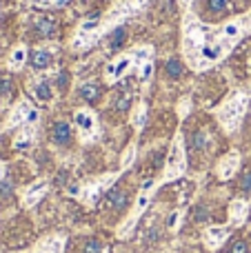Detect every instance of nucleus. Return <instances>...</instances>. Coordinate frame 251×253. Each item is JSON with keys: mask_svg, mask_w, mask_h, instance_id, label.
<instances>
[{"mask_svg": "<svg viewBox=\"0 0 251 253\" xmlns=\"http://www.w3.org/2000/svg\"><path fill=\"white\" fill-rule=\"evenodd\" d=\"M180 211H173L171 215H169V229H176L178 227V222H180Z\"/></svg>", "mask_w": 251, "mask_h": 253, "instance_id": "f704fd0d", "label": "nucleus"}, {"mask_svg": "<svg viewBox=\"0 0 251 253\" xmlns=\"http://www.w3.org/2000/svg\"><path fill=\"white\" fill-rule=\"evenodd\" d=\"M36 31H38L40 36H44V38H51V36L56 34V22H53L51 18H38V20H36Z\"/></svg>", "mask_w": 251, "mask_h": 253, "instance_id": "a211bd4d", "label": "nucleus"}, {"mask_svg": "<svg viewBox=\"0 0 251 253\" xmlns=\"http://www.w3.org/2000/svg\"><path fill=\"white\" fill-rule=\"evenodd\" d=\"M4 178V165H0V180Z\"/></svg>", "mask_w": 251, "mask_h": 253, "instance_id": "37998d69", "label": "nucleus"}, {"mask_svg": "<svg viewBox=\"0 0 251 253\" xmlns=\"http://www.w3.org/2000/svg\"><path fill=\"white\" fill-rule=\"evenodd\" d=\"M189 109H191V102L189 100H182L180 102V118H185V116L189 114Z\"/></svg>", "mask_w": 251, "mask_h": 253, "instance_id": "4c0bfd02", "label": "nucleus"}, {"mask_svg": "<svg viewBox=\"0 0 251 253\" xmlns=\"http://www.w3.org/2000/svg\"><path fill=\"white\" fill-rule=\"evenodd\" d=\"M38 118H40L38 109H34V107H31V109H29V114H27V120H25V125H31V126H34L36 123H38Z\"/></svg>", "mask_w": 251, "mask_h": 253, "instance_id": "473e14b6", "label": "nucleus"}, {"mask_svg": "<svg viewBox=\"0 0 251 253\" xmlns=\"http://www.w3.org/2000/svg\"><path fill=\"white\" fill-rule=\"evenodd\" d=\"M138 69V78L142 80V83H149L151 80V76H154V62H142L140 67H136Z\"/></svg>", "mask_w": 251, "mask_h": 253, "instance_id": "cd10ccee", "label": "nucleus"}, {"mask_svg": "<svg viewBox=\"0 0 251 253\" xmlns=\"http://www.w3.org/2000/svg\"><path fill=\"white\" fill-rule=\"evenodd\" d=\"M227 238H229V227H209L205 231V245H207V249L216 251L220 249Z\"/></svg>", "mask_w": 251, "mask_h": 253, "instance_id": "1a4fd4ad", "label": "nucleus"}, {"mask_svg": "<svg viewBox=\"0 0 251 253\" xmlns=\"http://www.w3.org/2000/svg\"><path fill=\"white\" fill-rule=\"evenodd\" d=\"M247 105H249V96L243 91H234L229 98L225 100V105L218 109V120H220L222 129L227 133L238 131L240 123H243L245 114H247Z\"/></svg>", "mask_w": 251, "mask_h": 253, "instance_id": "f03ea898", "label": "nucleus"}, {"mask_svg": "<svg viewBox=\"0 0 251 253\" xmlns=\"http://www.w3.org/2000/svg\"><path fill=\"white\" fill-rule=\"evenodd\" d=\"M116 178H118V173H109V175H102V178L96 180V182L87 184V187L83 189V200L87 202V205L98 202L100 200V196H105V193L109 191V187L116 182Z\"/></svg>", "mask_w": 251, "mask_h": 253, "instance_id": "423d86ee", "label": "nucleus"}, {"mask_svg": "<svg viewBox=\"0 0 251 253\" xmlns=\"http://www.w3.org/2000/svg\"><path fill=\"white\" fill-rule=\"evenodd\" d=\"M84 253H102V245L98 240H89L84 245Z\"/></svg>", "mask_w": 251, "mask_h": 253, "instance_id": "2f4dec72", "label": "nucleus"}, {"mask_svg": "<svg viewBox=\"0 0 251 253\" xmlns=\"http://www.w3.org/2000/svg\"><path fill=\"white\" fill-rule=\"evenodd\" d=\"M27 62V49L22 47H16L11 51V56H9V69H22V65Z\"/></svg>", "mask_w": 251, "mask_h": 253, "instance_id": "f3484780", "label": "nucleus"}, {"mask_svg": "<svg viewBox=\"0 0 251 253\" xmlns=\"http://www.w3.org/2000/svg\"><path fill=\"white\" fill-rule=\"evenodd\" d=\"M249 213V205L245 200H234L229 207V220L234 227H238V224L245 222V218H247Z\"/></svg>", "mask_w": 251, "mask_h": 253, "instance_id": "f8f14e48", "label": "nucleus"}, {"mask_svg": "<svg viewBox=\"0 0 251 253\" xmlns=\"http://www.w3.org/2000/svg\"><path fill=\"white\" fill-rule=\"evenodd\" d=\"M80 96H83L84 102H93L98 98V84L96 83H84L80 87Z\"/></svg>", "mask_w": 251, "mask_h": 253, "instance_id": "4be33fe9", "label": "nucleus"}, {"mask_svg": "<svg viewBox=\"0 0 251 253\" xmlns=\"http://www.w3.org/2000/svg\"><path fill=\"white\" fill-rule=\"evenodd\" d=\"M53 62V53L51 49H36L34 53H31V67H34L36 71H42L47 69L49 65Z\"/></svg>", "mask_w": 251, "mask_h": 253, "instance_id": "ddd939ff", "label": "nucleus"}, {"mask_svg": "<svg viewBox=\"0 0 251 253\" xmlns=\"http://www.w3.org/2000/svg\"><path fill=\"white\" fill-rule=\"evenodd\" d=\"M209 7H211L213 11H222V9L227 7V0H209Z\"/></svg>", "mask_w": 251, "mask_h": 253, "instance_id": "72a5a7b5", "label": "nucleus"}, {"mask_svg": "<svg viewBox=\"0 0 251 253\" xmlns=\"http://www.w3.org/2000/svg\"><path fill=\"white\" fill-rule=\"evenodd\" d=\"M31 140H34V131H31V126H29V129H25L16 138V144H13V147L16 149H27V147H31Z\"/></svg>", "mask_w": 251, "mask_h": 253, "instance_id": "bb28decb", "label": "nucleus"}, {"mask_svg": "<svg viewBox=\"0 0 251 253\" xmlns=\"http://www.w3.org/2000/svg\"><path fill=\"white\" fill-rule=\"evenodd\" d=\"M133 160H136V144H129L127 151L123 153V160H120V167H123V169H129V167L133 165Z\"/></svg>", "mask_w": 251, "mask_h": 253, "instance_id": "c85d7f7f", "label": "nucleus"}, {"mask_svg": "<svg viewBox=\"0 0 251 253\" xmlns=\"http://www.w3.org/2000/svg\"><path fill=\"white\" fill-rule=\"evenodd\" d=\"M231 253H249V249H247V242H236L234 245V249H231Z\"/></svg>", "mask_w": 251, "mask_h": 253, "instance_id": "e433bc0d", "label": "nucleus"}, {"mask_svg": "<svg viewBox=\"0 0 251 253\" xmlns=\"http://www.w3.org/2000/svg\"><path fill=\"white\" fill-rule=\"evenodd\" d=\"M34 96L38 98V100H42V102L53 100V87L47 83V80H42V83H36L34 84Z\"/></svg>", "mask_w": 251, "mask_h": 253, "instance_id": "dca6fc26", "label": "nucleus"}, {"mask_svg": "<svg viewBox=\"0 0 251 253\" xmlns=\"http://www.w3.org/2000/svg\"><path fill=\"white\" fill-rule=\"evenodd\" d=\"M9 89H11V83H9L7 78H0V91H2V93H7Z\"/></svg>", "mask_w": 251, "mask_h": 253, "instance_id": "58836bf2", "label": "nucleus"}, {"mask_svg": "<svg viewBox=\"0 0 251 253\" xmlns=\"http://www.w3.org/2000/svg\"><path fill=\"white\" fill-rule=\"evenodd\" d=\"M47 180H38L36 184H31L29 189H27V193H25V198H22V202H25V207H34L36 202L40 200V198L47 193Z\"/></svg>", "mask_w": 251, "mask_h": 253, "instance_id": "9b49d317", "label": "nucleus"}, {"mask_svg": "<svg viewBox=\"0 0 251 253\" xmlns=\"http://www.w3.org/2000/svg\"><path fill=\"white\" fill-rule=\"evenodd\" d=\"M29 102H20V105L16 107V109L11 111V116H9V126H18V125H25L27 120V114H29Z\"/></svg>", "mask_w": 251, "mask_h": 253, "instance_id": "4468645a", "label": "nucleus"}, {"mask_svg": "<svg viewBox=\"0 0 251 253\" xmlns=\"http://www.w3.org/2000/svg\"><path fill=\"white\" fill-rule=\"evenodd\" d=\"M133 62H136V67H140L142 62H149L151 60V56H154V49L151 47H138V49H133Z\"/></svg>", "mask_w": 251, "mask_h": 253, "instance_id": "412c9836", "label": "nucleus"}, {"mask_svg": "<svg viewBox=\"0 0 251 253\" xmlns=\"http://www.w3.org/2000/svg\"><path fill=\"white\" fill-rule=\"evenodd\" d=\"M187 171V156H185V142H182V135L176 133L171 140V147H169V156H167V167H165V175L163 182H171V180L185 175Z\"/></svg>", "mask_w": 251, "mask_h": 253, "instance_id": "7ed1b4c3", "label": "nucleus"}, {"mask_svg": "<svg viewBox=\"0 0 251 253\" xmlns=\"http://www.w3.org/2000/svg\"><path fill=\"white\" fill-rule=\"evenodd\" d=\"M238 167H240V153L238 151L227 153V156L220 160V165H218V178H220V180H229L231 175L238 171Z\"/></svg>", "mask_w": 251, "mask_h": 253, "instance_id": "6e6552de", "label": "nucleus"}, {"mask_svg": "<svg viewBox=\"0 0 251 253\" xmlns=\"http://www.w3.org/2000/svg\"><path fill=\"white\" fill-rule=\"evenodd\" d=\"M191 2H194V0H180V4H182V7H189Z\"/></svg>", "mask_w": 251, "mask_h": 253, "instance_id": "79ce46f5", "label": "nucleus"}, {"mask_svg": "<svg viewBox=\"0 0 251 253\" xmlns=\"http://www.w3.org/2000/svg\"><path fill=\"white\" fill-rule=\"evenodd\" d=\"M74 123L80 131V138L83 142H89V140L96 135V129H98V123H96V114L89 109H78L74 116Z\"/></svg>", "mask_w": 251, "mask_h": 253, "instance_id": "0eeeda50", "label": "nucleus"}, {"mask_svg": "<svg viewBox=\"0 0 251 253\" xmlns=\"http://www.w3.org/2000/svg\"><path fill=\"white\" fill-rule=\"evenodd\" d=\"M107 200H109V205L114 207V209L120 211V209H125L129 196H127V191H109V193H107Z\"/></svg>", "mask_w": 251, "mask_h": 253, "instance_id": "aec40b11", "label": "nucleus"}, {"mask_svg": "<svg viewBox=\"0 0 251 253\" xmlns=\"http://www.w3.org/2000/svg\"><path fill=\"white\" fill-rule=\"evenodd\" d=\"M67 0H31V4L34 7H42V9H47V7H62Z\"/></svg>", "mask_w": 251, "mask_h": 253, "instance_id": "7c9ffc66", "label": "nucleus"}, {"mask_svg": "<svg viewBox=\"0 0 251 253\" xmlns=\"http://www.w3.org/2000/svg\"><path fill=\"white\" fill-rule=\"evenodd\" d=\"M131 123L136 129H142L147 123V105L145 102H138L136 105V109H133V114H131Z\"/></svg>", "mask_w": 251, "mask_h": 253, "instance_id": "6ab92c4d", "label": "nucleus"}, {"mask_svg": "<svg viewBox=\"0 0 251 253\" xmlns=\"http://www.w3.org/2000/svg\"><path fill=\"white\" fill-rule=\"evenodd\" d=\"M133 65H136V62H133V53H120V56L116 58L111 65H107V69H105L107 84H116L120 78H125L127 71L131 69Z\"/></svg>", "mask_w": 251, "mask_h": 253, "instance_id": "39448f33", "label": "nucleus"}, {"mask_svg": "<svg viewBox=\"0 0 251 253\" xmlns=\"http://www.w3.org/2000/svg\"><path fill=\"white\" fill-rule=\"evenodd\" d=\"M240 187H243V191H245V193H251V171H247V173H245L243 184H240Z\"/></svg>", "mask_w": 251, "mask_h": 253, "instance_id": "c9c22d12", "label": "nucleus"}, {"mask_svg": "<svg viewBox=\"0 0 251 253\" xmlns=\"http://www.w3.org/2000/svg\"><path fill=\"white\" fill-rule=\"evenodd\" d=\"M102 38V34L100 31H93V34H89V31H76L74 34V38H71V42H69V47L71 49H87V47H91L96 40H100Z\"/></svg>", "mask_w": 251, "mask_h": 253, "instance_id": "9d476101", "label": "nucleus"}, {"mask_svg": "<svg viewBox=\"0 0 251 253\" xmlns=\"http://www.w3.org/2000/svg\"><path fill=\"white\" fill-rule=\"evenodd\" d=\"M167 76L169 78H180L182 76V65L176 60V58H171V60L167 62Z\"/></svg>", "mask_w": 251, "mask_h": 253, "instance_id": "c756f323", "label": "nucleus"}, {"mask_svg": "<svg viewBox=\"0 0 251 253\" xmlns=\"http://www.w3.org/2000/svg\"><path fill=\"white\" fill-rule=\"evenodd\" d=\"M71 140V126L67 123H56V126H53V142L56 144H67Z\"/></svg>", "mask_w": 251, "mask_h": 253, "instance_id": "2eb2a0df", "label": "nucleus"}, {"mask_svg": "<svg viewBox=\"0 0 251 253\" xmlns=\"http://www.w3.org/2000/svg\"><path fill=\"white\" fill-rule=\"evenodd\" d=\"M80 193H83V189H80L78 184H71L69 187V196H80Z\"/></svg>", "mask_w": 251, "mask_h": 253, "instance_id": "ea45409f", "label": "nucleus"}, {"mask_svg": "<svg viewBox=\"0 0 251 253\" xmlns=\"http://www.w3.org/2000/svg\"><path fill=\"white\" fill-rule=\"evenodd\" d=\"M236 44L229 42L218 29H209L196 16L187 13L182 20V56L196 71H205L220 62Z\"/></svg>", "mask_w": 251, "mask_h": 253, "instance_id": "f257e3e1", "label": "nucleus"}, {"mask_svg": "<svg viewBox=\"0 0 251 253\" xmlns=\"http://www.w3.org/2000/svg\"><path fill=\"white\" fill-rule=\"evenodd\" d=\"M209 144H211L209 133L205 129H200L198 133L194 135V149H196V151H203V149H209Z\"/></svg>", "mask_w": 251, "mask_h": 253, "instance_id": "5701e85b", "label": "nucleus"}, {"mask_svg": "<svg viewBox=\"0 0 251 253\" xmlns=\"http://www.w3.org/2000/svg\"><path fill=\"white\" fill-rule=\"evenodd\" d=\"M62 245H65L62 238H49V240L42 242V251L44 253H62Z\"/></svg>", "mask_w": 251, "mask_h": 253, "instance_id": "b1692460", "label": "nucleus"}, {"mask_svg": "<svg viewBox=\"0 0 251 253\" xmlns=\"http://www.w3.org/2000/svg\"><path fill=\"white\" fill-rule=\"evenodd\" d=\"M243 25H247L249 29H251V13H247V18H245V22H243Z\"/></svg>", "mask_w": 251, "mask_h": 253, "instance_id": "a19ab883", "label": "nucleus"}, {"mask_svg": "<svg viewBox=\"0 0 251 253\" xmlns=\"http://www.w3.org/2000/svg\"><path fill=\"white\" fill-rule=\"evenodd\" d=\"M125 40H127V31L120 29V27H116V31L111 34V38H109V47L111 49H120L125 44Z\"/></svg>", "mask_w": 251, "mask_h": 253, "instance_id": "393cba45", "label": "nucleus"}, {"mask_svg": "<svg viewBox=\"0 0 251 253\" xmlns=\"http://www.w3.org/2000/svg\"><path fill=\"white\" fill-rule=\"evenodd\" d=\"M114 105H116V109H120V111L129 109V105H131V89H125V91H120Z\"/></svg>", "mask_w": 251, "mask_h": 253, "instance_id": "a878e982", "label": "nucleus"}, {"mask_svg": "<svg viewBox=\"0 0 251 253\" xmlns=\"http://www.w3.org/2000/svg\"><path fill=\"white\" fill-rule=\"evenodd\" d=\"M147 2H149V0H120L118 4H114L111 11L102 18V36H105L109 29H116L125 18L133 16V13L140 11L142 7H147Z\"/></svg>", "mask_w": 251, "mask_h": 253, "instance_id": "20e7f679", "label": "nucleus"}]
</instances>
